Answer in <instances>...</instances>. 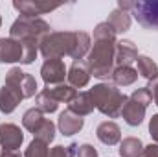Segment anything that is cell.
<instances>
[{"label":"cell","mask_w":158,"mask_h":157,"mask_svg":"<svg viewBox=\"0 0 158 157\" xmlns=\"http://www.w3.org/2000/svg\"><path fill=\"white\" fill-rule=\"evenodd\" d=\"M90 94L99 113H103L109 118L121 117V109H123V104L127 102V96L114 83H98L90 89Z\"/></svg>","instance_id":"1"},{"label":"cell","mask_w":158,"mask_h":157,"mask_svg":"<svg viewBox=\"0 0 158 157\" xmlns=\"http://www.w3.org/2000/svg\"><path fill=\"white\" fill-rule=\"evenodd\" d=\"M114 56H116L114 41H94V46L90 48L88 59H86L90 74L99 79L112 76V70L116 69Z\"/></svg>","instance_id":"2"},{"label":"cell","mask_w":158,"mask_h":157,"mask_svg":"<svg viewBox=\"0 0 158 157\" xmlns=\"http://www.w3.org/2000/svg\"><path fill=\"white\" fill-rule=\"evenodd\" d=\"M76 32H50L39 44V52L44 59H61L70 56L74 48Z\"/></svg>","instance_id":"3"},{"label":"cell","mask_w":158,"mask_h":157,"mask_svg":"<svg viewBox=\"0 0 158 157\" xmlns=\"http://www.w3.org/2000/svg\"><path fill=\"white\" fill-rule=\"evenodd\" d=\"M50 24L42 19L19 17L9 28V37L17 41H35L40 44V41L50 34Z\"/></svg>","instance_id":"4"},{"label":"cell","mask_w":158,"mask_h":157,"mask_svg":"<svg viewBox=\"0 0 158 157\" xmlns=\"http://www.w3.org/2000/svg\"><path fill=\"white\" fill-rule=\"evenodd\" d=\"M136 22L147 30H158V0H138L132 6Z\"/></svg>","instance_id":"5"},{"label":"cell","mask_w":158,"mask_h":157,"mask_svg":"<svg viewBox=\"0 0 158 157\" xmlns=\"http://www.w3.org/2000/svg\"><path fill=\"white\" fill-rule=\"evenodd\" d=\"M13 7L20 13V17H30V19H39V15L50 13L59 7V4H48L42 0H15Z\"/></svg>","instance_id":"6"},{"label":"cell","mask_w":158,"mask_h":157,"mask_svg":"<svg viewBox=\"0 0 158 157\" xmlns=\"http://www.w3.org/2000/svg\"><path fill=\"white\" fill-rule=\"evenodd\" d=\"M66 67L63 59H46L40 67V78L44 79L46 85H59L64 83L66 78Z\"/></svg>","instance_id":"7"},{"label":"cell","mask_w":158,"mask_h":157,"mask_svg":"<svg viewBox=\"0 0 158 157\" xmlns=\"http://www.w3.org/2000/svg\"><path fill=\"white\" fill-rule=\"evenodd\" d=\"M24 141V133L15 124H0V146L4 150L17 152Z\"/></svg>","instance_id":"8"},{"label":"cell","mask_w":158,"mask_h":157,"mask_svg":"<svg viewBox=\"0 0 158 157\" xmlns=\"http://www.w3.org/2000/svg\"><path fill=\"white\" fill-rule=\"evenodd\" d=\"M92 78L90 74V69H88V63L79 59V61H74L66 72V79H68V85H72L74 89H83L88 85V81Z\"/></svg>","instance_id":"9"},{"label":"cell","mask_w":158,"mask_h":157,"mask_svg":"<svg viewBox=\"0 0 158 157\" xmlns=\"http://www.w3.org/2000/svg\"><path fill=\"white\" fill-rule=\"evenodd\" d=\"M22 43L11 37L0 39V63H20L22 61Z\"/></svg>","instance_id":"10"},{"label":"cell","mask_w":158,"mask_h":157,"mask_svg":"<svg viewBox=\"0 0 158 157\" xmlns=\"http://www.w3.org/2000/svg\"><path fill=\"white\" fill-rule=\"evenodd\" d=\"M83 126H85V118L72 113L70 109H64L59 115V120H57V128L64 137H72V135L79 133L83 129Z\"/></svg>","instance_id":"11"},{"label":"cell","mask_w":158,"mask_h":157,"mask_svg":"<svg viewBox=\"0 0 158 157\" xmlns=\"http://www.w3.org/2000/svg\"><path fill=\"white\" fill-rule=\"evenodd\" d=\"M136 59H138V48L132 41L121 39L116 43V56H114L116 67H131Z\"/></svg>","instance_id":"12"},{"label":"cell","mask_w":158,"mask_h":157,"mask_svg":"<svg viewBox=\"0 0 158 157\" xmlns=\"http://www.w3.org/2000/svg\"><path fill=\"white\" fill-rule=\"evenodd\" d=\"M22 100H24V94L19 89H13L9 85H4L0 89V113H4V115L13 113Z\"/></svg>","instance_id":"13"},{"label":"cell","mask_w":158,"mask_h":157,"mask_svg":"<svg viewBox=\"0 0 158 157\" xmlns=\"http://www.w3.org/2000/svg\"><path fill=\"white\" fill-rule=\"evenodd\" d=\"M96 135H98V139H99L103 144H107V146H114V144H118L119 141H121V129H119L118 124L112 122V120L101 122V124L98 126V129H96Z\"/></svg>","instance_id":"14"},{"label":"cell","mask_w":158,"mask_h":157,"mask_svg":"<svg viewBox=\"0 0 158 157\" xmlns=\"http://www.w3.org/2000/svg\"><path fill=\"white\" fill-rule=\"evenodd\" d=\"M121 117L125 120V124L136 128V126H140V124L143 122V118H145V107L140 105V104H136L134 100L127 98V102L123 104V109H121Z\"/></svg>","instance_id":"15"},{"label":"cell","mask_w":158,"mask_h":157,"mask_svg":"<svg viewBox=\"0 0 158 157\" xmlns=\"http://www.w3.org/2000/svg\"><path fill=\"white\" fill-rule=\"evenodd\" d=\"M42 91H46L57 104H70L77 96V89H74L68 83H59V85H46Z\"/></svg>","instance_id":"16"},{"label":"cell","mask_w":158,"mask_h":157,"mask_svg":"<svg viewBox=\"0 0 158 157\" xmlns=\"http://www.w3.org/2000/svg\"><path fill=\"white\" fill-rule=\"evenodd\" d=\"M68 109H70L72 113L79 115V117L90 115V113L96 109V104H94V100H92L90 91H88V92H77V96L68 104Z\"/></svg>","instance_id":"17"},{"label":"cell","mask_w":158,"mask_h":157,"mask_svg":"<svg viewBox=\"0 0 158 157\" xmlns=\"http://www.w3.org/2000/svg\"><path fill=\"white\" fill-rule=\"evenodd\" d=\"M110 78L116 87H129L138 79V70H134L132 67H116Z\"/></svg>","instance_id":"18"},{"label":"cell","mask_w":158,"mask_h":157,"mask_svg":"<svg viewBox=\"0 0 158 157\" xmlns=\"http://www.w3.org/2000/svg\"><path fill=\"white\" fill-rule=\"evenodd\" d=\"M90 35L86 32H76V39H74V48L70 52V57L74 61L83 59L88 52H90Z\"/></svg>","instance_id":"19"},{"label":"cell","mask_w":158,"mask_h":157,"mask_svg":"<svg viewBox=\"0 0 158 157\" xmlns=\"http://www.w3.org/2000/svg\"><path fill=\"white\" fill-rule=\"evenodd\" d=\"M112 28H114V32L116 34H123V32H127L129 28H131V13H127V11H121V9H112L110 11V15H109V20H107Z\"/></svg>","instance_id":"20"},{"label":"cell","mask_w":158,"mask_h":157,"mask_svg":"<svg viewBox=\"0 0 158 157\" xmlns=\"http://www.w3.org/2000/svg\"><path fill=\"white\" fill-rule=\"evenodd\" d=\"M143 144L136 137H127L119 142V155L121 157H142Z\"/></svg>","instance_id":"21"},{"label":"cell","mask_w":158,"mask_h":157,"mask_svg":"<svg viewBox=\"0 0 158 157\" xmlns=\"http://www.w3.org/2000/svg\"><path fill=\"white\" fill-rule=\"evenodd\" d=\"M138 76L145 78L147 81H153L158 76V65L149 57V56H138Z\"/></svg>","instance_id":"22"},{"label":"cell","mask_w":158,"mask_h":157,"mask_svg":"<svg viewBox=\"0 0 158 157\" xmlns=\"http://www.w3.org/2000/svg\"><path fill=\"white\" fill-rule=\"evenodd\" d=\"M44 120H46V118H44V113H40L37 107H31V109H28V111L24 113V117H22V126H24V129H28L30 133H35L40 126H42Z\"/></svg>","instance_id":"23"},{"label":"cell","mask_w":158,"mask_h":157,"mask_svg":"<svg viewBox=\"0 0 158 157\" xmlns=\"http://www.w3.org/2000/svg\"><path fill=\"white\" fill-rule=\"evenodd\" d=\"M35 105H37V109H39L40 113H48V115H52V113H55L57 111V107H59V104L46 92V91H40L37 92V98H35Z\"/></svg>","instance_id":"24"},{"label":"cell","mask_w":158,"mask_h":157,"mask_svg":"<svg viewBox=\"0 0 158 157\" xmlns=\"http://www.w3.org/2000/svg\"><path fill=\"white\" fill-rule=\"evenodd\" d=\"M33 139H39V141H42V142L50 144V142L55 139V124H53L52 120L46 118V120L42 122V126L33 133Z\"/></svg>","instance_id":"25"},{"label":"cell","mask_w":158,"mask_h":157,"mask_svg":"<svg viewBox=\"0 0 158 157\" xmlns=\"http://www.w3.org/2000/svg\"><path fill=\"white\" fill-rule=\"evenodd\" d=\"M116 32L114 28L105 20V22H99L96 28H94V41H114L116 43Z\"/></svg>","instance_id":"26"},{"label":"cell","mask_w":158,"mask_h":157,"mask_svg":"<svg viewBox=\"0 0 158 157\" xmlns=\"http://www.w3.org/2000/svg\"><path fill=\"white\" fill-rule=\"evenodd\" d=\"M48 155H50L48 144L42 142V141H39V139H33V141L28 144L26 152H24V157H48Z\"/></svg>","instance_id":"27"},{"label":"cell","mask_w":158,"mask_h":157,"mask_svg":"<svg viewBox=\"0 0 158 157\" xmlns=\"http://www.w3.org/2000/svg\"><path fill=\"white\" fill-rule=\"evenodd\" d=\"M129 98H131V100H134L136 104L143 105V107H147V105L153 102V94H151V91H149L147 87H138V89H134V91H132V94H131Z\"/></svg>","instance_id":"28"},{"label":"cell","mask_w":158,"mask_h":157,"mask_svg":"<svg viewBox=\"0 0 158 157\" xmlns=\"http://www.w3.org/2000/svg\"><path fill=\"white\" fill-rule=\"evenodd\" d=\"M77 154V144L72 142L70 146H53L48 157H74Z\"/></svg>","instance_id":"29"},{"label":"cell","mask_w":158,"mask_h":157,"mask_svg":"<svg viewBox=\"0 0 158 157\" xmlns=\"http://www.w3.org/2000/svg\"><path fill=\"white\" fill-rule=\"evenodd\" d=\"M76 157H98V152L92 144H79Z\"/></svg>","instance_id":"30"},{"label":"cell","mask_w":158,"mask_h":157,"mask_svg":"<svg viewBox=\"0 0 158 157\" xmlns=\"http://www.w3.org/2000/svg\"><path fill=\"white\" fill-rule=\"evenodd\" d=\"M149 135L155 141V144H158V113L153 115L151 120H149Z\"/></svg>","instance_id":"31"},{"label":"cell","mask_w":158,"mask_h":157,"mask_svg":"<svg viewBox=\"0 0 158 157\" xmlns=\"http://www.w3.org/2000/svg\"><path fill=\"white\" fill-rule=\"evenodd\" d=\"M142 157H158V144L151 142L149 146H143V154Z\"/></svg>","instance_id":"32"},{"label":"cell","mask_w":158,"mask_h":157,"mask_svg":"<svg viewBox=\"0 0 158 157\" xmlns=\"http://www.w3.org/2000/svg\"><path fill=\"white\" fill-rule=\"evenodd\" d=\"M132 6H134V0H118V9L121 11H132Z\"/></svg>","instance_id":"33"},{"label":"cell","mask_w":158,"mask_h":157,"mask_svg":"<svg viewBox=\"0 0 158 157\" xmlns=\"http://www.w3.org/2000/svg\"><path fill=\"white\" fill-rule=\"evenodd\" d=\"M0 157H20V154H17V152H11V150H4Z\"/></svg>","instance_id":"34"},{"label":"cell","mask_w":158,"mask_h":157,"mask_svg":"<svg viewBox=\"0 0 158 157\" xmlns=\"http://www.w3.org/2000/svg\"><path fill=\"white\" fill-rule=\"evenodd\" d=\"M153 100H155V104L158 105V96H156V98H153Z\"/></svg>","instance_id":"35"},{"label":"cell","mask_w":158,"mask_h":157,"mask_svg":"<svg viewBox=\"0 0 158 157\" xmlns=\"http://www.w3.org/2000/svg\"><path fill=\"white\" fill-rule=\"evenodd\" d=\"M0 26H2V17H0Z\"/></svg>","instance_id":"36"}]
</instances>
